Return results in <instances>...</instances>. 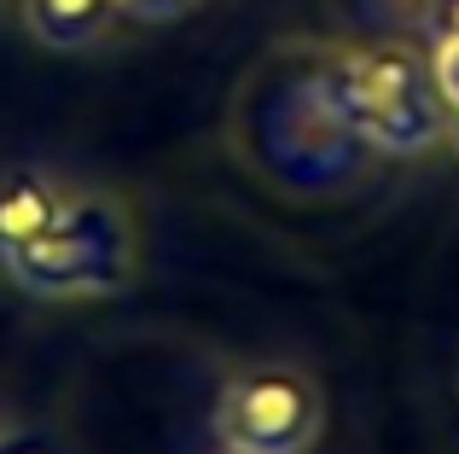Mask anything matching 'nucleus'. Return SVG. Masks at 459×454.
I'll return each instance as SVG.
<instances>
[{"label": "nucleus", "mask_w": 459, "mask_h": 454, "mask_svg": "<svg viewBox=\"0 0 459 454\" xmlns=\"http://www.w3.org/2000/svg\"><path fill=\"white\" fill-rule=\"evenodd\" d=\"M314 76L337 123L372 158H425L448 140V105L430 82V58L413 41L314 47Z\"/></svg>", "instance_id": "obj_1"}, {"label": "nucleus", "mask_w": 459, "mask_h": 454, "mask_svg": "<svg viewBox=\"0 0 459 454\" xmlns=\"http://www.w3.org/2000/svg\"><path fill=\"white\" fill-rule=\"evenodd\" d=\"M314 47L320 41H291L256 65L245 100L233 105V117L256 123V163L273 170L280 181L291 187H337L349 175H360V163L372 158L343 123L325 105L320 76H314Z\"/></svg>", "instance_id": "obj_2"}, {"label": "nucleus", "mask_w": 459, "mask_h": 454, "mask_svg": "<svg viewBox=\"0 0 459 454\" xmlns=\"http://www.w3.org/2000/svg\"><path fill=\"white\" fill-rule=\"evenodd\" d=\"M6 280L47 303H88V297H117L140 274V227L134 210L111 187H70L65 216L41 239L0 257Z\"/></svg>", "instance_id": "obj_3"}, {"label": "nucleus", "mask_w": 459, "mask_h": 454, "mask_svg": "<svg viewBox=\"0 0 459 454\" xmlns=\"http://www.w3.org/2000/svg\"><path fill=\"white\" fill-rule=\"evenodd\" d=\"M210 432L227 454H308L325 432V397L303 367L250 362L215 390Z\"/></svg>", "instance_id": "obj_4"}, {"label": "nucleus", "mask_w": 459, "mask_h": 454, "mask_svg": "<svg viewBox=\"0 0 459 454\" xmlns=\"http://www.w3.org/2000/svg\"><path fill=\"white\" fill-rule=\"evenodd\" d=\"M70 205V181L41 163H18L0 175V257H12L18 245L41 239L47 227L65 216Z\"/></svg>", "instance_id": "obj_5"}, {"label": "nucleus", "mask_w": 459, "mask_h": 454, "mask_svg": "<svg viewBox=\"0 0 459 454\" xmlns=\"http://www.w3.org/2000/svg\"><path fill=\"white\" fill-rule=\"evenodd\" d=\"M18 18L47 53H100L117 35L123 12L117 0H18Z\"/></svg>", "instance_id": "obj_6"}, {"label": "nucleus", "mask_w": 459, "mask_h": 454, "mask_svg": "<svg viewBox=\"0 0 459 454\" xmlns=\"http://www.w3.org/2000/svg\"><path fill=\"white\" fill-rule=\"evenodd\" d=\"M430 82H437L448 117H459V35H430Z\"/></svg>", "instance_id": "obj_7"}, {"label": "nucleus", "mask_w": 459, "mask_h": 454, "mask_svg": "<svg viewBox=\"0 0 459 454\" xmlns=\"http://www.w3.org/2000/svg\"><path fill=\"white\" fill-rule=\"evenodd\" d=\"M204 0H117V12H123L128 23H175L186 18V12H198Z\"/></svg>", "instance_id": "obj_8"}, {"label": "nucleus", "mask_w": 459, "mask_h": 454, "mask_svg": "<svg viewBox=\"0 0 459 454\" xmlns=\"http://www.w3.org/2000/svg\"><path fill=\"white\" fill-rule=\"evenodd\" d=\"M425 35H459V0H430Z\"/></svg>", "instance_id": "obj_9"}, {"label": "nucleus", "mask_w": 459, "mask_h": 454, "mask_svg": "<svg viewBox=\"0 0 459 454\" xmlns=\"http://www.w3.org/2000/svg\"><path fill=\"white\" fill-rule=\"evenodd\" d=\"M0 454H41V449H35V443H23V437H18V443H0Z\"/></svg>", "instance_id": "obj_10"}, {"label": "nucleus", "mask_w": 459, "mask_h": 454, "mask_svg": "<svg viewBox=\"0 0 459 454\" xmlns=\"http://www.w3.org/2000/svg\"><path fill=\"white\" fill-rule=\"evenodd\" d=\"M448 146H454V158H459V117H448Z\"/></svg>", "instance_id": "obj_11"}, {"label": "nucleus", "mask_w": 459, "mask_h": 454, "mask_svg": "<svg viewBox=\"0 0 459 454\" xmlns=\"http://www.w3.org/2000/svg\"><path fill=\"white\" fill-rule=\"evenodd\" d=\"M0 443H6V420H0Z\"/></svg>", "instance_id": "obj_12"}]
</instances>
